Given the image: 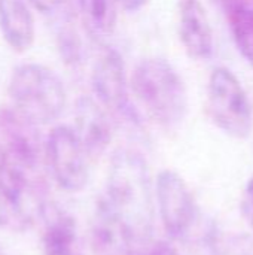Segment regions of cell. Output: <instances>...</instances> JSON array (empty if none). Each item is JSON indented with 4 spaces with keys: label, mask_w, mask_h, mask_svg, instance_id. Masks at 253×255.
<instances>
[{
    "label": "cell",
    "mask_w": 253,
    "mask_h": 255,
    "mask_svg": "<svg viewBox=\"0 0 253 255\" xmlns=\"http://www.w3.org/2000/svg\"><path fill=\"white\" fill-rule=\"evenodd\" d=\"M45 142L39 126L13 106H0V172L43 175Z\"/></svg>",
    "instance_id": "cell-5"
},
{
    "label": "cell",
    "mask_w": 253,
    "mask_h": 255,
    "mask_svg": "<svg viewBox=\"0 0 253 255\" xmlns=\"http://www.w3.org/2000/svg\"><path fill=\"white\" fill-rule=\"evenodd\" d=\"M94 99L110 114L113 121L139 127V111L131 102V87L122 55L115 48H106L95 60L91 72Z\"/></svg>",
    "instance_id": "cell-6"
},
{
    "label": "cell",
    "mask_w": 253,
    "mask_h": 255,
    "mask_svg": "<svg viewBox=\"0 0 253 255\" xmlns=\"http://www.w3.org/2000/svg\"><path fill=\"white\" fill-rule=\"evenodd\" d=\"M121 9L127 10V12H137L140 9H143L151 0H118Z\"/></svg>",
    "instance_id": "cell-22"
},
{
    "label": "cell",
    "mask_w": 253,
    "mask_h": 255,
    "mask_svg": "<svg viewBox=\"0 0 253 255\" xmlns=\"http://www.w3.org/2000/svg\"><path fill=\"white\" fill-rule=\"evenodd\" d=\"M225 12L237 51L245 61L253 67V6L228 1Z\"/></svg>",
    "instance_id": "cell-15"
},
{
    "label": "cell",
    "mask_w": 253,
    "mask_h": 255,
    "mask_svg": "<svg viewBox=\"0 0 253 255\" xmlns=\"http://www.w3.org/2000/svg\"><path fill=\"white\" fill-rule=\"evenodd\" d=\"M227 1H239V3H245V4L253 6V0H227Z\"/></svg>",
    "instance_id": "cell-23"
},
{
    "label": "cell",
    "mask_w": 253,
    "mask_h": 255,
    "mask_svg": "<svg viewBox=\"0 0 253 255\" xmlns=\"http://www.w3.org/2000/svg\"><path fill=\"white\" fill-rule=\"evenodd\" d=\"M242 212L245 220L248 221V224L252 227L253 230V175L249 178L245 190H243V196H242Z\"/></svg>",
    "instance_id": "cell-19"
},
{
    "label": "cell",
    "mask_w": 253,
    "mask_h": 255,
    "mask_svg": "<svg viewBox=\"0 0 253 255\" xmlns=\"http://www.w3.org/2000/svg\"><path fill=\"white\" fill-rule=\"evenodd\" d=\"M130 87L146 115L160 127H179L189 109V97L177 69L161 57L142 58L133 69Z\"/></svg>",
    "instance_id": "cell-2"
},
{
    "label": "cell",
    "mask_w": 253,
    "mask_h": 255,
    "mask_svg": "<svg viewBox=\"0 0 253 255\" xmlns=\"http://www.w3.org/2000/svg\"><path fill=\"white\" fill-rule=\"evenodd\" d=\"M58 49L67 64L76 66L82 61V43L69 21L58 30Z\"/></svg>",
    "instance_id": "cell-16"
},
{
    "label": "cell",
    "mask_w": 253,
    "mask_h": 255,
    "mask_svg": "<svg viewBox=\"0 0 253 255\" xmlns=\"http://www.w3.org/2000/svg\"><path fill=\"white\" fill-rule=\"evenodd\" d=\"M207 114L227 136L243 140L252 134L253 109L242 81L227 67H215L207 81Z\"/></svg>",
    "instance_id": "cell-4"
},
{
    "label": "cell",
    "mask_w": 253,
    "mask_h": 255,
    "mask_svg": "<svg viewBox=\"0 0 253 255\" xmlns=\"http://www.w3.org/2000/svg\"><path fill=\"white\" fill-rule=\"evenodd\" d=\"M27 0H0V31L15 52H24L34 42V19Z\"/></svg>",
    "instance_id": "cell-13"
},
{
    "label": "cell",
    "mask_w": 253,
    "mask_h": 255,
    "mask_svg": "<svg viewBox=\"0 0 253 255\" xmlns=\"http://www.w3.org/2000/svg\"><path fill=\"white\" fill-rule=\"evenodd\" d=\"M137 241L130 229L109 209V206L98 200L92 227L91 247L97 255H136Z\"/></svg>",
    "instance_id": "cell-11"
},
{
    "label": "cell",
    "mask_w": 253,
    "mask_h": 255,
    "mask_svg": "<svg viewBox=\"0 0 253 255\" xmlns=\"http://www.w3.org/2000/svg\"><path fill=\"white\" fill-rule=\"evenodd\" d=\"M176 28L185 52L194 60H209L215 51V34L201 0H177Z\"/></svg>",
    "instance_id": "cell-9"
},
{
    "label": "cell",
    "mask_w": 253,
    "mask_h": 255,
    "mask_svg": "<svg viewBox=\"0 0 253 255\" xmlns=\"http://www.w3.org/2000/svg\"><path fill=\"white\" fill-rule=\"evenodd\" d=\"M136 255H180V254L177 253V250H176L171 244H169V242H166V241H158V242H154L152 245L146 247V248H145V253H139V251H137V254Z\"/></svg>",
    "instance_id": "cell-21"
},
{
    "label": "cell",
    "mask_w": 253,
    "mask_h": 255,
    "mask_svg": "<svg viewBox=\"0 0 253 255\" xmlns=\"http://www.w3.org/2000/svg\"><path fill=\"white\" fill-rule=\"evenodd\" d=\"M46 218L40 236L42 255H85L78 232V224L72 215L60 209L45 211Z\"/></svg>",
    "instance_id": "cell-12"
},
{
    "label": "cell",
    "mask_w": 253,
    "mask_h": 255,
    "mask_svg": "<svg viewBox=\"0 0 253 255\" xmlns=\"http://www.w3.org/2000/svg\"><path fill=\"white\" fill-rule=\"evenodd\" d=\"M216 255H253V239L242 236L221 244Z\"/></svg>",
    "instance_id": "cell-18"
},
{
    "label": "cell",
    "mask_w": 253,
    "mask_h": 255,
    "mask_svg": "<svg viewBox=\"0 0 253 255\" xmlns=\"http://www.w3.org/2000/svg\"><path fill=\"white\" fill-rule=\"evenodd\" d=\"M45 158L60 188L78 193L86 187L91 158L73 127L57 126L49 131L45 140Z\"/></svg>",
    "instance_id": "cell-7"
},
{
    "label": "cell",
    "mask_w": 253,
    "mask_h": 255,
    "mask_svg": "<svg viewBox=\"0 0 253 255\" xmlns=\"http://www.w3.org/2000/svg\"><path fill=\"white\" fill-rule=\"evenodd\" d=\"M33 220L22 214L16 206H13L1 193H0V229L22 232L30 227Z\"/></svg>",
    "instance_id": "cell-17"
},
{
    "label": "cell",
    "mask_w": 253,
    "mask_h": 255,
    "mask_svg": "<svg viewBox=\"0 0 253 255\" xmlns=\"http://www.w3.org/2000/svg\"><path fill=\"white\" fill-rule=\"evenodd\" d=\"M7 90L12 106L39 127L58 120L67 105V91L61 78L43 64L16 66Z\"/></svg>",
    "instance_id": "cell-3"
},
{
    "label": "cell",
    "mask_w": 253,
    "mask_h": 255,
    "mask_svg": "<svg viewBox=\"0 0 253 255\" xmlns=\"http://www.w3.org/2000/svg\"><path fill=\"white\" fill-rule=\"evenodd\" d=\"M73 130L86 149L91 161L100 158L113 137V118L89 96H82L75 103Z\"/></svg>",
    "instance_id": "cell-10"
},
{
    "label": "cell",
    "mask_w": 253,
    "mask_h": 255,
    "mask_svg": "<svg viewBox=\"0 0 253 255\" xmlns=\"http://www.w3.org/2000/svg\"><path fill=\"white\" fill-rule=\"evenodd\" d=\"M155 191L158 214L166 233L176 241L188 238L198 221V206L185 179L174 170H161Z\"/></svg>",
    "instance_id": "cell-8"
},
{
    "label": "cell",
    "mask_w": 253,
    "mask_h": 255,
    "mask_svg": "<svg viewBox=\"0 0 253 255\" xmlns=\"http://www.w3.org/2000/svg\"><path fill=\"white\" fill-rule=\"evenodd\" d=\"M30 4H33L39 12L48 13V15H55L60 13L69 0H27Z\"/></svg>",
    "instance_id": "cell-20"
},
{
    "label": "cell",
    "mask_w": 253,
    "mask_h": 255,
    "mask_svg": "<svg viewBox=\"0 0 253 255\" xmlns=\"http://www.w3.org/2000/svg\"><path fill=\"white\" fill-rule=\"evenodd\" d=\"M81 22L95 42L107 40L116 30L119 18L118 0H76Z\"/></svg>",
    "instance_id": "cell-14"
},
{
    "label": "cell",
    "mask_w": 253,
    "mask_h": 255,
    "mask_svg": "<svg viewBox=\"0 0 253 255\" xmlns=\"http://www.w3.org/2000/svg\"><path fill=\"white\" fill-rule=\"evenodd\" d=\"M100 200L130 229L137 244L146 242L152 230L154 208L149 167L142 154L131 149L113 154L107 187Z\"/></svg>",
    "instance_id": "cell-1"
}]
</instances>
